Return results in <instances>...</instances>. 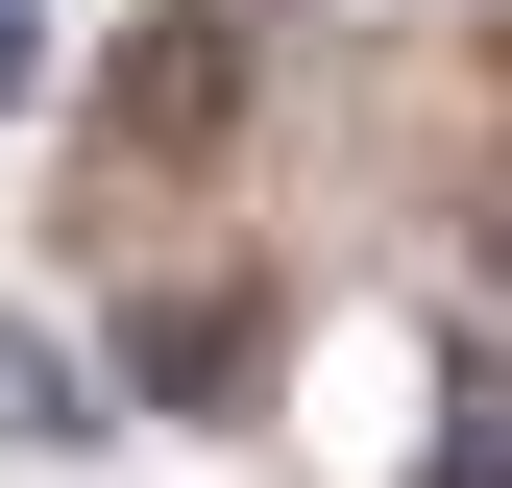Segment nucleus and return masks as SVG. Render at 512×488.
I'll return each mask as SVG.
<instances>
[{"label":"nucleus","instance_id":"nucleus-1","mask_svg":"<svg viewBox=\"0 0 512 488\" xmlns=\"http://www.w3.org/2000/svg\"><path fill=\"white\" fill-rule=\"evenodd\" d=\"M244 74H269V25H244V0H147V25H122V74H98V171H196L220 122H244Z\"/></svg>","mask_w":512,"mask_h":488},{"label":"nucleus","instance_id":"nucleus-2","mask_svg":"<svg viewBox=\"0 0 512 488\" xmlns=\"http://www.w3.org/2000/svg\"><path fill=\"white\" fill-rule=\"evenodd\" d=\"M0 440H49V464H74V440H122V415H98V366L49 342V318H0Z\"/></svg>","mask_w":512,"mask_h":488},{"label":"nucleus","instance_id":"nucleus-3","mask_svg":"<svg viewBox=\"0 0 512 488\" xmlns=\"http://www.w3.org/2000/svg\"><path fill=\"white\" fill-rule=\"evenodd\" d=\"M415 488H512V391H464V415H439V464Z\"/></svg>","mask_w":512,"mask_h":488},{"label":"nucleus","instance_id":"nucleus-4","mask_svg":"<svg viewBox=\"0 0 512 488\" xmlns=\"http://www.w3.org/2000/svg\"><path fill=\"white\" fill-rule=\"evenodd\" d=\"M49 98V0H0V122H25Z\"/></svg>","mask_w":512,"mask_h":488},{"label":"nucleus","instance_id":"nucleus-5","mask_svg":"<svg viewBox=\"0 0 512 488\" xmlns=\"http://www.w3.org/2000/svg\"><path fill=\"white\" fill-rule=\"evenodd\" d=\"M464 293H488V318H512V196H488V220H464Z\"/></svg>","mask_w":512,"mask_h":488}]
</instances>
